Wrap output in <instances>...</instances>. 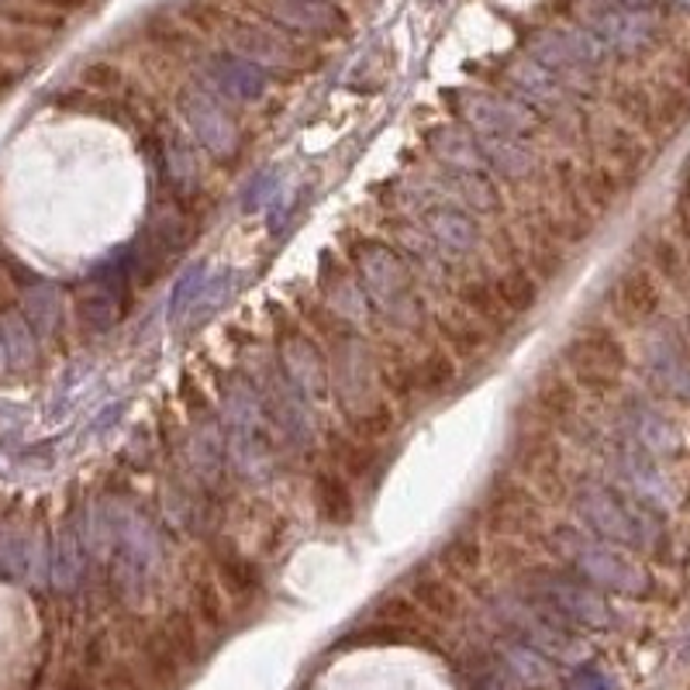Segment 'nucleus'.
Returning <instances> with one entry per match:
<instances>
[{"instance_id":"1","label":"nucleus","mask_w":690,"mask_h":690,"mask_svg":"<svg viewBox=\"0 0 690 690\" xmlns=\"http://www.w3.org/2000/svg\"><path fill=\"white\" fill-rule=\"evenodd\" d=\"M355 276L373 308L394 328H415L425 318V304L415 291V270L387 242H366L355 249Z\"/></svg>"},{"instance_id":"2","label":"nucleus","mask_w":690,"mask_h":690,"mask_svg":"<svg viewBox=\"0 0 690 690\" xmlns=\"http://www.w3.org/2000/svg\"><path fill=\"white\" fill-rule=\"evenodd\" d=\"M401 197L412 218H425L428 211H467V215H491L497 211V190L488 176L473 173H449L442 166L436 169H412L401 180Z\"/></svg>"},{"instance_id":"3","label":"nucleus","mask_w":690,"mask_h":690,"mask_svg":"<svg viewBox=\"0 0 690 690\" xmlns=\"http://www.w3.org/2000/svg\"><path fill=\"white\" fill-rule=\"evenodd\" d=\"M559 552L567 556V563L577 577H583L598 591L611 594H643L649 587L646 570L628 559V552L607 539H598L594 532H573L563 528L556 539Z\"/></svg>"},{"instance_id":"4","label":"nucleus","mask_w":690,"mask_h":690,"mask_svg":"<svg viewBox=\"0 0 690 690\" xmlns=\"http://www.w3.org/2000/svg\"><path fill=\"white\" fill-rule=\"evenodd\" d=\"M249 380L255 383V394H260V401H263V412H266L273 439L284 442L294 452L315 449L318 425H315L311 401L284 376L280 363L276 360H260V366L249 373Z\"/></svg>"},{"instance_id":"5","label":"nucleus","mask_w":690,"mask_h":690,"mask_svg":"<svg viewBox=\"0 0 690 690\" xmlns=\"http://www.w3.org/2000/svg\"><path fill=\"white\" fill-rule=\"evenodd\" d=\"M535 604H543L556 622L570 628H607L611 625V604L604 591L591 587L583 577H577L570 567H539L528 577V591Z\"/></svg>"},{"instance_id":"6","label":"nucleus","mask_w":690,"mask_h":690,"mask_svg":"<svg viewBox=\"0 0 690 690\" xmlns=\"http://www.w3.org/2000/svg\"><path fill=\"white\" fill-rule=\"evenodd\" d=\"M577 515L598 535V539H607L622 549H646L649 552L656 546L659 532L653 528L649 507L638 501H625L611 488H601V483H587V488L577 494Z\"/></svg>"},{"instance_id":"7","label":"nucleus","mask_w":690,"mask_h":690,"mask_svg":"<svg viewBox=\"0 0 690 690\" xmlns=\"http://www.w3.org/2000/svg\"><path fill=\"white\" fill-rule=\"evenodd\" d=\"M525 53L573 90L604 63L607 48L591 29H543L528 39Z\"/></svg>"},{"instance_id":"8","label":"nucleus","mask_w":690,"mask_h":690,"mask_svg":"<svg viewBox=\"0 0 690 690\" xmlns=\"http://www.w3.org/2000/svg\"><path fill=\"white\" fill-rule=\"evenodd\" d=\"M180 118L187 124L190 139L200 145V152H208L211 160L228 163L239 156V145H242L239 124L224 100L215 97L208 87L194 84L180 94Z\"/></svg>"},{"instance_id":"9","label":"nucleus","mask_w":690,"mask_h":690,"mask_svg":"<svg viewBox=\"0 0 690 690\" xmlns=\"http://www.w3.org/2000/svg\"><path fill=\"white\" fill-rule=\"evenodd\" d=\"M331 387H336V397L342 404V412L352 421L373 418V412H376L373 355H370L366 342L355 336V331L336 336V346H331Z\"/></svg>"},{"instance_id":"10","label":"nucleus","mask_w":690,"mask_h":690,"mask_svg":"<svg viewBox=\"0 0 690 690\" xmlns=\"http://www.w3.org/2000/svg\"><path fill=\"white\" fill-rule=\"evenodd\" d=\"M456 111L473 135H494V139H525L539 128L532 108L511 94H491V90H459Z\"/></svg>"},{"instance_id":"11","label":"nucleus","mask_w":690,"mask_h":690,"mask_svg":"<svg viewBox=\"0 0 690 690\" xmlns=\"http://www.w3.org/2000/svg\"><path fill=\"white\" fill-rule=\"evenodd\" d=\"M497 618L507 625V632L522 638V643L535 646L539 653L552 656H570L573 649V628L556 622L543 604L525 598H501L497 601Z\"/></svg>"},{"instance_id":"12","label":"nucleus","mask_w":690,"mask_h":690,"mask_svg":"<svg viewBox=\"0 0 690 690\" xmlns=\"http://www.w3.org/2000/svg\"><path fill=\"white\" fill-rule=\"evenodd\" d=\"M200 87H208L215 97H221L224 105H255L263 100L270 90V73H263L260 66H252L249 59L236 56V53H218L204 63L200 73Z\"/></svg>"},{"instance_id":"13","label":"nucleus","mask_w":690,"mask_h":690,"mask_svg":"<svg viewBox=\"0 0 690 690\" xmlns=\"http://www.w3.org/2000/svg\"><path fill=\"white\" fill-rule=\"evenodd\" d=\"M504 84H507V94L522 100L525 108L532 111H563L567 100H570V87L559 80L556 73H549L543 63H535L528 53L507 59L504 66Z\"/></svg>"},{"instance_id":"14","label":"nucleus","mask_w":690,"mask_h":690,"mask_svg":"<svg viewBox=\"0 0 690 690\" xmlns=\"http://www.w3.org/2000/svg\"><path fill=\"white\" fill-rule=\"evenodd\" d=\"M276 363H280V370H284V376L311 404L325 401L328 383H331L328 363H325L321 349L308 336H284V339H280V346H276Z\"/></svg>"},{"instance_id":"15","label":"nucleus","mask_w":690,"mask_h":690,"mask_svg":"<svg viewBox=\"0 0 690 690\" xmlns=\"http://www.w3.org/2000/svg\"><path fill=\"white\" fill-rule=\"evenodd\" d=\"M228 467L252 488L276 480V439L270 431H228Z\"/></svg>"},{"instance_id":"16","label":"nucleus","mask_w":690,"mask_h":690,"mask_svg":"<svg viewBox=\"0 0 690 690\" xmlns=\"http://www.w3.org/2000/svg\"><path fill=\"white\" fill-rule=\"evenodd\" d=\"M218 418H221L224 431H270L263 401H260V394H255V383L249 380V373H232L221 380Z\"/></svg>"},{"instance_id":"17","label":"nucleus","mask_w":690,"mask_h":690,"mask_svg":"<svg viewBox=\"0 0 690 690\" xmlns=\"http://www.w3.org/2000/svg\"><path fill=\"white\" fill-rule=\"evenodd\" d=\"M394 239H397V252L407 260V266L415 263V270L421 273L425 284L446 287V280L452 273V260L436 245V239L425 232L421 221H415V218L397 221L394 224Z\"/></svg>"},{"instance_id":"18","label":"nucleus","mask_w":690,"mask_h":690,"mask_svg":"<svg viewBox=\"0 0 690 690\" xmlns=\"http://www.w3.org/2000/svg\"><path fill=\"white\" fill-rule=\"evenodd\" d=\"M653 14L649 11H625V8H598L587 14V29H591L604 48H618V53H635L653 35Z\"/></svg>"},{"instance_id":"19","label":"nucleus","mask_w":690,"mask_h":690,"mask_svg":"<svg viewBox=\"0 0 690 690\" xmlns=\"http://www.w3.org/2000/svg\"><path fill=\"white\" fill-rule=\"evenodd\" d=\"M615 473L622 477L625 491H628L638 504H649V507H653V504H656V507L670 504V483H667V477L659 473L656 456H649V452H643V449L628 446V449H622L618 459H615Z\"/></svg>"},{"instance_id":"20","label":"nucleus","mask_w":690,"mask_h":690,"mask_svg":"<svg viewBox=\"0 0 690 690\" xmlns=\"http://www.w3.org/2000/svg\"><path fill=\"white\" fill-rule=\"evenodd\" d=\"M567 363L591 383H611L622 373V352L607 336H598V331H583L567 346Z\"/></svg>"},{"instance_id":"21","label":"nucleus","mask_w":690,"mask_h":690,"mask_svg":"<svg viewBox=\"0 0 690 690\" xmlns=\"http://www.w3.org/2000/svg\"><path fill=\"white\" fill-rule=\"evenodd\" d=\"M418 221L425 224V232L436 239V245L449 255L452 263L480 249V228H477L473 215H467V211L442 208V211H428Z\"/></svg>"},{"instance_id":"22","label":"nucleus","mask_w":690,"mask_h":690,"mask_svg":"<svg viewBox=\"0 0 690 690\" xmlns=\"http://www.w3.org/2000/svg\"><path fill=\"white\" fill-rule=\"evenodd\" d=\"M431 156L449 173H473V176L491 173L470 128H439V132L431 135Z\"/></svg>"},{"instance_id":"23","label":"nucleus","mask_w":690,"mask_h":690,"mask_svg":"<svg viewBox=\"0 0 690 690\" xmlns=\"http://www.w3.org/2000/svg\"><path fill=\"white\" fill-rule=\"evenodd\" d=\"M625 425H628L632 446H635V449H643V452H649V456L673 452V449L680 446V436H677L673 421H670L667 415H662V412H656L653 404H643V401L628 404Z\"/></svg>"},{"instance_id":"24","label":"nucleus","mask_w":690,"mask_h":690,"mask_svg":"<svg viewBox=\"0 0 690 690\" xmlns=\"http://www.w3.org/2000/svg\"><path fill=\"white\" fill-rule=\"evenodd\" d=\"M321 294H325L328 311L336 315L339 321H346L349 328H363L373 318V304H370V297L360 284V276H349L342 270L325 273Z\"/></svg>"},{"instance_id":"25","label":"nucleus","mask_w":690,"mask_h":690,"mask_svg":"<svg viewBox=\"0 0 690 690\" xmlns=\"http://www.w3.org/2000/svg\"><path fill=\"white\" fill-rule=\"evenodd\" d=\"M266 14L273 24L297 35H325L339 24V11L325 0H270Z\"/></svg>"},{"instance_id":"26","label":"nucleus","mask_w":690,"mask_h":690,"mask_svg":"<svg viewBox=\"0 0 690 690\" xmlns=\"http://www.w3.org/2000/svg\"><path fill=\"white\" fill-rule=\"evenodd\" d=\"M232 53L249 59L252 66H260L263 73L287 69L294 63L291 45L266 29H255V24H242V29L232 32Z\"/></svg>"},{"instance_id":"27","label":"nucleus","mask_w":690,"mask_h":690,"mask_svg":"<svg viewBox=\"0 0 690 690\" xmlns=\"http://www.w3.org/2000/svg\"><path fill=\"white\" fill-rule=\"evenodd\" d=\"M501 667L522 687H543L552 680V659L515 635H507L501 643Z\"/></svg>"},{"instance_id":"28","label":"nucleus","mask_w":690,"mask_h":690,"mask_svg":"<svg viewBox=\"0 0 690 690\" xmlns=\"http://www.w3.org/2000/svg\"><path fill=\"white\" fill-rule=\"evenodd\" d=\"M483 160H488L491 173L504 176V180H522L535 169V152L525 145V139H494V135H477Z\"/></svg>"},{"instance_id":"29","label":"nucleus","mask_w":690,"mask_h":690,"mask_svg":"<svg viewBox=\"0 0 690 690\" xmlns=\"http://www.w3.org/2000/svg\"><path fill=\"white\" fill-rule=\"evenodd\" d=\"M121 308H124L121 291L114 287V280L105 276V273H97L80 294V318L97 331L111 328L121 318Z\"/></svg>"},{"instance_id":"30","label":"nucleus","mask_w":690,"mask_h":690,"mask_svg":"<svg viewBox=\"0 0 690 690\" xmlns=\"http://www.w3.org/2000/svg\"><path fill=\"white\" fill-rule=\"evenodd\" d=\"M649 360V373L656 376L659 387H667L677 397L690 401V363L680 355V349L670 339H656L646 352Z\"/></svg>"},{"instance_id":"31","label":"nucleus","mask_w":690,"mask_h":690,"mask_svg":"<svg viewBox=\"0 0 690 690\" xmlns=\"http://www.w3.org/2000/svg\"><path fill=\"white\" fill-rule=\"evenodd\" d=\"M63 318V294L53 284H32L24 291V321L32 325L39 339H48Z\"/></svg>"},{"instance_id":"32","label":"nucleus","mask_w":690,"mask_h":690,"mask_svg":"<svg viewBox=\"0 0 690 690\" xmlns=\"http://www.w3.org/2000/svg\"><path fill=\"white\" fill-rule=\"evenodd\" d=\"M197 149H200L197 142H187L180 135L166 139V145H163V169L173 180V187H180V190L200 187L204 166H200V152Z\"/></svg>"},{"instance_id":"33","label":"nucleus","mask_w":690,"mask_h":690,"mask_svg":"<svg viewBox=\"0 0 690 690\" xmlns=\"http://www.w3.org/2000/svg\"><path fill=\"white\" fill-rule=\"evenodd\" d=\"M315 501H318V511L325 515V522H331V525L352 522V494L336 473H321L315 480Z\"/></svg>"},{"instance_id":"34","label":"nucleus","mask_w":690,"mask_h":690,"mask_svg":"<svg viewBox=\"0 0 690 690\" xmlns=\"http://www.w3.org/2000/svg\"><path fill=\"white\" fill-rule=\"evenodd\" d=\"M491 287H494V294H497V300H501V308H504L507 315H525V311L535 308V300H539V291H535V284H532V280H528L522 270H507V273H501Z\"/></svg>"},{"instance_id":"35","label":"nucleus","mask_w":690,"mask_h":690,"mask_svg":"<svg viewBox=\"0 0 690 690\" xmlns=\"http://www.w3.org/2000/svg\"><path fill=\"white\" fill-rule=\"evenodd\" d=\"M84 577V543L76 528H63L59 535V549H56V559H53V580L63 587V591H73L76 583Z\"/></svg>"},{"instance_id":"36","label":"nucleus","mask_w":690,"mask_h":690,"mask_svg":"<svg viewBox=\"0 0 690 690\" xmlns=\"http://www.w3.org/2000/svg\"><path fill=\"white\" fill-rule=\"evenodd\" d=\"M0 339H4V349H8V363L24 370L35 363V331L32 325L24 321L21 315H8L0 318Z\"/></svg>"},{"instance_id":"37","label":"nucleus","mask_w":690,"mask_h":690,"mask_svg":"<svg viewBox=\"0 0 690 690\" xmlns=\"http://www.w3.org/2000/svg\"><path fill=\"white\" fill-rule=\"evenodd\" d=\"M452 383V366L446 363H436V360H428V363H418L415 370V387L428 397H439L446 387Z\"/></svg>"},{"instance_id":"38","label":"nucleus","mask_w":690,"mask_h":690,"mask_svg":"<svg viewBox=\"0 0 690 690\" xmlns=\"http://www.w3.org/2000/svg\"><path fill=\"white\" fill-rule=\"evenodd\" d=\"M4 366H11V363H8V349H4V339H0V370H4Z\"/></svg>"},{"instance_id":"39","label":"nucleus","mask_w":690,"mask_h":690,"mask_svg":"<svg viewBox=\"0 0 690 690\" xmlns=\"http://www.w3.org/2000/svg\"><path fill=\"white\" fill-rule=\"evenodd\" d=\"M673 4H683V8H690V0H673Z\"/></svg>"},{"instance_id":"40","label":"nucleus","mask_w":690,"mask_h":690,"mask_svg":"<svg viewBox=\"0 0 690 690\" xmlns=\"http://www.w3.org/2000/svg\"><path fill=\"white\" fill-rule=\"evenodd\" d=\"M325 4H328V0H325Z\"/></svg>"}]
</instances>
